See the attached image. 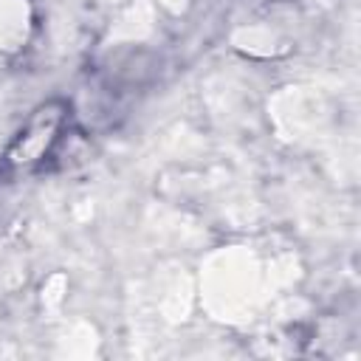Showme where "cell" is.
Listing matches in <instances>:
<instances>
[{"label": "cell", "instance_id": "cell-1", "mask_svg": "<svg viewBox=\"0 0 361 361\" xmlns=\"http://www.w3.org/2000/svg\"><path fill=\"white\" fill-rule=\"evenodd\" d=\"M68 124H71V102L68 99L54 96V99L37 104L0 155L3 172L20 175V172L39 169L48 158H54L59 141L65 138Z\"/></svg>", "mask_w": 361, "mask_h": 361}]
</instances>
